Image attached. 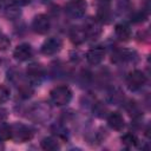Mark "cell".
Wrapping results in <instances>:
<instances>
[{"label": "cell", "instance_id": "6da1fadb", "mask_svg": "<svg viewBox=\"0 0 151 151\" xmlns=\"http://www.w3.org/2000/svg\"><path fill=\"white\" fill-rule=\"evenodd\" d=\"M51 114H52V110H51V106L47 104V103H35L33 104L29 110H28V114L27 117L33 120V122H37V123H44L46 120H48L51 118Z\"/></svg>", "mask_w": 151, "mask_h": 151}, {"label": "cell", "instance_id": "7a4b0ae2", "mask_svg": "<svg viewBox=\"0 0 151 151\" xmlns=\"http://www.w3.org/2000/svg\"><path fill=\"white\" fill-rule=\"evenodd\" d=\"M50 98L57 106L67 105L72 99V91L68 86H57L51 90Z\"/></svg>", "mask_w": 151, "mask_h": 151}, {"label": "cell", "instance_id": "3957f363", "mask_svg": "<svg viewBox=\"0 0 151 151\" xmlns=\"http://www.w3.org/2000/svg\"><path fill=\"white\" fill-rule=\"evenodd\" d=\"M32 137H33V132L28 126L20 123H15L11 125V138L15 143L28 142L32 139Z\"/></svg>", "mask_w": 151, "mask_h": 151}, {"label": "cell", "instance_id": "277c9868", "mask_svg": "<svg viewBox=\"0 0 151 151\" xmlns=\"http://www.w3.org/2000/svg\"><path fill=\"white\" fill-rule=\"evenodd\" d=\"M146 83V76L140 70L131 71L126 77V85L131 91H138Z\"/></svg>", "mask_w": 151, "mask_h": 151}, {"label": "cell", "instance_id": "5b68a950", "mask_svg": "<svg viewBox=\"0 0 151 151\" xmlns=\"http://www.w3.org/2000/svg\"><path fill=\"white\" fill-rule=\"evenodd\" d=\"M86 8H87V4L85 0H72L66 5L65 12L71 18L77 19V18H81L85 14Z\"/></svg>", "mask_w": 151, "mask_h": 151}, {"label": "cell", "instance_id": "8992f818", "mask_svg": "<svg viewBox=\"0 0 151 151\" xmlns=\"http://www.w3.org/2000/svg\"><path fill=\"white\" fill-rule=\"evenodd\" d=\"M63 47V40L58 37H51L46 39L41 45V53L45 55H53L58 53Z\"/></svg>", "mask_w": 151, "mask_h": 151}, {"label": "cell", "instance_id": "52a82bcc", "mask_svg": "<svg viewBox=\"0 0 151 151\" xmlns=\"http://www.w3.org/2000/svg\"><path fill=\"white\" fill-rule=\"evenodd\" d=\"M45 76V70L44 67L38 64V63H32L27 67V77L31 84L33 85H39L41 80L44 79Z\"/></svg>", "mask_w": 151, "mask_h": 151}, {"label": "cell", "instance_id": "ba28073f", "mask_svg": "<svg viewBox=\"0 0 151 151\" xmlns=\"http://www.w3.org/2000/svg\"><path fill=\"white\" fill-rule=\"evenodd\" d=\"M32 28L38 34H46L51 28L50 18L45 14H38L32 21Z\"/></svg>", "mask_w": 151, "mask_h": 151}, {"label": "cell", "instance_id": "9c48e42d", "mask_svg": "<svg viewBox=\"0 0 151 151\" xmlns=\"http://www.w3.org/2000/svg\"><path fill=\"white\" fill-rule=\"evenodd\" d=\"M84 31L86 34V39L90 40H97L100 34H101V22L97 19H90L85 26H84Z\"/></svg>", "mask_w": 151, "mask_h": 151}, {"label": "cell", "instance_id": "30bf717a", "mask_svg": "<svg viewBox=\"0 0 151 151\" xmlns=\"http://www.w3.org/2000/svg\"><path fill=\"white\" fill-rule=\"evenodd\" d=\"M105 58V50L101 46H96L86 52V60L91 65H99Z\"/></svg>", "mask_w": 151, "mask_h": 151}, {"label": "cell", "instance_id": "8fae6325", "mask_svg": "<svg viewBox=\"0 0 151 151\" xmlns=\"http://www.w3.org/2000/svg\"><path fill=\"white\" fill-rule=\"evenodd\" d=\"M33 55V48L29 44H20L15 47L13 57L19 61H26Z\"/></svg>", "mask_w": 151, "mask_h": 151}, {"label": "cell", "instance_id": "7c38bea8", "mask_svg": "<svg viewBox=\"0 0 151 151\" xmlns=\"http://www.w3.org/2000/svg\"><path fill=\"white\" fill-rule=\"evenodd\" d=\"M107 124L111 129L116 130V131H122L125 126V120L123 118V116L118 112H111L107 116Z\"/></svg>", "mask_w": 151, "mask_h": 151}, {"label": "cell", "instance_id": "4fadbf2b", "mask_svg": "<svg viewBox=\"0 0 151 151\" xmlns=\"http://www.w3.org/2000/svg\"><path fill=\"white\" fill-rule=\"evenodd\" d=\"M114 34L119 40L127 41L131 38V28L127 24H124V22L117 24L114 27Z\"/></svg>", "mask_w": 151, "mask_h": 151}, {"label": "cell", "instance_id": "5bb4252c", "mask_svg": "<svg viewBox=\"0 0 151 151\" xmlns=\"http://www.w3.org/2000/svg\"><path fill=\"white\" fill-rule=\"evenodd\" d=\"M70 38L71 41L76 45H80L86 40V34L84 28L81 27H72V29L70 31Z\"/></svg>", "mask_w": 151, "mask_h": 151}, {"label": "cell", "instance_id": "9a60e30c", "mask_svg": "<svg viewBox=\"0 0 151 151\" xmlns=\"http://www.w3.org/2000/svg\"><path fill=\"white\" fill-rule=\"evenodd\" d=\"M40 146H41V149H44L46 151H55V150L60 149L58 139L53 138V137H45L40 142Z\"/></svg>", "mask_w": 151, "mask_h": 151}, {"label": "cell", "instance_id": "2e32d148", "mask_svg": "<svg viewBox=\"0 0 151 151\" xmlns=\"http://www.w3.org/2000/svg\"><path fill=\"white\" fill-rule=\"evenodd\" d=\"M21 15V9H20V6L15 5V4H12V5H8L5 9V17L8 19V20H15L18 19L19 17Z\"/></svg>", "mask_w": 151, "mask_h": 151}, {"label": "cell", "instance_id": "e0dca14e", "mask_svg": "<svg viewBox=\"0 0 151 151\" xmlns=\"http://www.w3.org/2000/svg\"><path fill=\"white\" fill-rule=\"evenodd\" d=\"M122 142H123V144H124L125 146L132 147V146L137 145L138 138H137V136L133 134V133H125V134L122 137Z\"/></svg>", "mask_w": 151, "mask_h": 151}, {"label": "cell", "instance_id": "ac0fdd59", "mask_svg": "<svg viewBox=\"0 0 151 151\" xmlns=\"http://www.w3.org/2000/svg\"><path fill=\"white\" fill-rule=\"evenodd\" d=\"M11 138V126L6 124H0V142L7 140Z\"/></svg>", "mask_w": 151, "mask_h": 151}, {"label": "cell", "instance_id": "d6986e66", "mask_svg": "<svg viewBox=\"0 0 151 151\" xmlns=\"http://www.w3.org/2000/svg\"><path fill=\"white\" fill-rule=\"evenodd\" d=\"M9 46H11L9 38L6 34H4L2 32H0V51H6V50H8Z\"/></svg>", "mask_w": 151, "mask_h": 151}, {"label": "cell", "instance_id": "ffe728a7", "mask_svg": "<svg viewBox=\"0 0 151 151\" xmlns=\"http://www.w3.org/2000/svg\"><path fill=\"white\" fill-rule=\"evenodd\" d=\"M9 99V90L5 85H0V104L6 103Z\"/></svg>", "mask_w": 151, "mask_h": 151}, {"label": "cell", "instance_id": "44dd1931", "mask_svg": "<svg viewBox=\"0 0 151 151\" xmlns=\"http://www.w3.org/2000/svg\"><path fill=\"white\" fill-rule=\"evenodd\" d=\"M146 18H147V14H146L144 11H140V12L133 14L132 21H133V22H143V21L146 20Z\"/></svg>", "mask_w": 151, "mask_h": 151}, {"label": "cell", "instance_id": "7402d4cb", "mask_svg": "<svg viewBox=\"0 0 151 151\" xmlns=\"http://www.w3.org/2000/svg\"><path fill=\"white\" fill-rule=\"evenodd\" d=\"M31 0H13V4L18 5V6H25Z\"/></svg>", "mask_w": 151, "mask_h": 151}, {"label": "cell", "instance_id": "603a6c76", "mask_svg": "<svg viewBox=\"0 0 151 151\" xmlns=\"http://www.w3.org/2000/svg\"><path fill=\"white\" fill-rule=\"evenodd\" d=\"M40 2H44V4H46V2H50L51 0H39Z\"/></svg>", "mask_w": 151, "mask_h": 151}, {"label": "cell", "instance_id": "cb8c5ba5", "mask_svg": "<svg viewBox=\"0 0 151 151\" xmlns=\"http://www.w3.org/2000/svg\"><path fill=\"white\" fill-rule=\"evenodd\" d=\"M2 149H4V145H2L1 143H0V150H2Z\"/></svg>", "mask_w": 151, "mask_h": 151}, {"label": "cell", "instance_id": "d4e9b609", "mask_svg": "<svg viewBox=\"0 0 151 151\" xmlns=\"http://www.w3.org/2000/svg\"><path fill=\"white\" fill-rule=\"evenodd\" d=\"M1 1H2V0H0V2H1Z\"/></svg>", "mask_w": 151, "mask_h": 151}]
</instances>
